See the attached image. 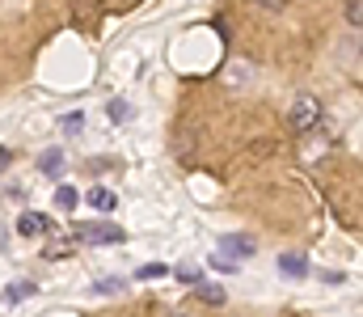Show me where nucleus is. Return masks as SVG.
Segmentation results:
<instances>
[{
	"label": "nucleus",
	"mask_w": 363,
	"mask_h": 317,
	"mask_svg": "<svg viewBox=\"0 0 363 317\" xmlns=\"http://www.w3.org/2000/svg\"><path fill=\"white\" fill-rule=\"evenodd\" d=\"M220 254L237 262V258H250V254H258V241H254V237H241V233H233V237H224V241H220Z\"/></svg>",
	"instance_id": "7ed1b4c3"
},
{
	"label": "nucleus",
	"mask_w": 363,
	"mask_h": 317,
	"mask_svg": "<svg viewBox=\"0 0 363 317\" xmlns=\"http://www.w3.org/2000/svg\"><path fill=\"white\" fill-rule=\"evenodd\" d=\"M89 208L114 211V208H118V195H114V191H106V187H93V191H89Z\"/></svg>",
	"instance_id": "1a4fd4ad"
},
{
	"label": "nucleus",
	"mask_w": 363,
	"mask_h": 317,
	"mask_svg": "<svg viewBox=\"0 0 363 317\" xmlns=\"http://www.w3.org/2000/svg\"><path fill=\"white\" fill-rule=\"evenodd\" d=\"M161 275H169V267H165V262H152V267H140V279H161Z\"/></svg>",
	"instance_id": "2eb2a0df"
},
{
	"label": "nucleus",
	"mask_w": 363,
	"mask_h": 317,
	"mask_svg": "<svg viewBox=\"0 0 363 317\" xmlns=\"http://www.w3.org/2000/svg\"><path fill=\"white\" fill-rule=\"evenodd\" d=\"M77 204H81V191L77 187H55V208L60 211H72Z\"/></svg>",
	"instance_id": "9b49d317"
},
{
	"label": "nucleus",
	"mask_w": 363,
	"mask_h": 317,
	"mask_svg": "<svg viewBox=\"0 0 363 317\" xmlns=\"http://www.w3.org/2000/svg\"><path fill=\"white\" fill-rule=\"evenodd\" d=\"M321 123H325V110H321V102H317V94H296V102H291V110H287L291 135H313Z\"/></svg>",
	"instance_id": "f257e3e1"
},
{
	"label": "nucleus",
	"mask_w": 363,
	"mask_h": 317,
	"mask_svg": "<svg viewBox=\"0 0 363 317\" xmlns=\"http://www.w3.org/2000/svg\"><path fill=\"white\" fill-rule=\"evenodd\" d=\"M211 267H216V271H224V275H233V271H237V262H233V258H224V254H216V258H211Z\"/></svg>",
	"instance_id": "dca6fc26"
},
{
	"label": "nucleus",
	"mask_w": 363,
	"mask_h": 317,
	"mask_svg": "<svg viewBox=\"0 0 363 317\" xmlns=\"http://www.w3.org/2000/svg\"><path fill=\"white\" fill-rule=\"evenodd\" d=\"M81 123H85L81 114H68V118H64V131H68V135H77V131H81Z\"/></svg>",
	"instance_id": "aec40b11"
},
{
	"label": "nucleus",
	"mask_w": 363,
	"mask_h": 317,
	"mask_svg": "<svg viewBox=\"0 0 363 317\" xmlns=\"http://www.w3.org/2000/svg\"><path fill=\"white\" fill-rule=\"evenodd\" d=\"M38 292V284L34 279H13L9 288H4V305H21L26 296H34Z\"/></svg>",
	"instance_id": "0eeeda50"
},
{
	"label": "nucleus",
	"mask_w": 363,
	"mask_h": 317,
	"mask_svg": "<svg viewBox=\"0 0 363 317\" xmlns=\"http://www.w3.org/2000/svg\"><path fill=\"white\" fill-rule=\"evenodd\" d=\"M17 233H21V237H43V233H51V216H43V211H21V216H17Z\"/></svg>",
	"instance_id": "20e7f679"
},
{
	"label": "nucleus",
	"mask_w": 363,
	"mask_h": 317,
	"mask_svg": "<svg viewBox=\"0 0 363 317\" xmlns=\"http://www.w3.org/2000/svg\"><path fill=\"white\" fill-rule=\"evenodd\" d=\"M72 250H77V237L68 233V237H60V241H51V245H47V258L55 262V258H68Z\"/></svg>",
	"instance_id": "f8f14e48"
},
{
	"label": "nucleus",
	"mask_w": 363,
	"mask_h": 317,
	"mask_svg": "<svg viewBox=\"0 0 363 317\" xmlns=\"http://www.w3.org/2000/svg\"><path fill=\"white\" fill-rule=\"evenodd\" d=\"M9 165H13V152H9V148H0V174H4Z\"/></svg>",
	"instance_id": "412c9836"
},
{
	"label": "nucleus",
	"mask_w": 363,
	"mask_h": 317,
	"mask_svg": "<svg viewBox=\"0 0 363 317\" xmlns=\"http://www.w3.org/2000/svg\"><path fill=\"white\" fill-rule=\"evenodd\" d=\"M279 275H287V279H304V275H308L304 254H283V258H279Z\"/></svg>",
	"instance_id": "423d86ee"
},
{
	"label": "nucleus",
	"mask_w": 363,
	"mask_h": 317,
	"mask_svg": "<svg viewBox=\"0 0 363 317\" xmlns=\"http://www.w3.org/2000/svg\"><path fill=\"white\" fill-rule=\"evenodd\" d=\"M342 17H347V26H355V30H363V0H347Z\"/></svg>",
	"instance_id": "ddd939ff"
},
{
	"label": "nucleus",
	"mask_w": 363,
	"mask_h": 317,
	"mask_svg": "<svg viewBox=\"0 0 363 317\" xmlns=\"http://www.w3.org/2000/svg\"><path fill=\"white\" fill-rule=\"evenodd\" d=\"M178 279L182 284H203V275H199L194 267H178Z\"/></svg>",
	"instance_id": "f3484780"
},
{
	"label": "nucleus",
	"mask_w": 363,
	"mask_h": 317,
	"mask_svg": "<svg viewBox=\"0 0 363 317\" xmlns=\"http://www.w3.org/2000/svg\"><path fill=\"white\" fill-rule=\"evenodd\" d=\"M258 9H267V13H283L287 9V0H254Z\"/></svg>",
	"instance_id": "6ab92c4d"
},
{
	"label": "nucleus",
	"mask_w": 363,
	"mask_h": 317,
	"mask_svg": "<svg viewBox=\"0 0 363 317\" xmlns=\"http://www.w3.org/2000/svg\"><path fill=\"white\" fill-rule=\"evenodd\" d=\"M38 169H43L47 178H60V174H64V152H60V148H47V152L38 157Z\"/></svg>",
	"instance_id": "6e6552de"
},
{
	"label": "nucleus",
	"mask_w": 363,
	"mask_h": 317,
	"mask_svg": "<svg viewBox=\"0 0 363 317\" xmlns=\"http://www.w3.org/2000/svg\"><path fill=\"white\" fill-rule=\"evenodd\" d=\"M72 237L77 245H118L123 228L118 224H72Z\"/></svg>",
	"instance_id": "f03ea898"
},
{
	"label": "nucleus",
	"mask_w": 363,
	"mask_h": 317,
	"mask_svg": "<svg viewBox=\"0 0 363 317\" xmlns=\"http://www.w3.org/2000/svg\"><path fill=\"white\" fill-rule=\"evenodd\" d=\"M199 301H203V305H211V309H220V305L228 301V292H224V288H216V284H199Z\"/></svg>",
	"instance_id": "9d476101"
},
{
	"label": "nucleus",
	"mask_w": 363,
	"mask_h": 317,
	"mask_svg": "<svg viewBox=\"0 0 363 317\" xmlns=\"http://www.w3.org/2000/svg\"><path fill=\"white\" fill-rule=\"evenodd\" d=\"M106 13V0H72V21L77 26H97Z\"/></svg>",
	"instance_id": "39448f33"
},
{
	"label": "nucleus",
	"mask_w": 363,
	"mask_h": 317,
	"mask_svg": "<svg viewBox=\"0 0 363 317\" xmlns=\"http://www.w3.org/2000/svg\"><path fill=\"white\" fill-rule=\"evenodd\" d=\"M106 114H110V118H114V123H127V118H131V114H135V110H131V102H118V98H114V102L106 106Z\"/></svg>",
	"instance_id": "4468645a"
},
{
	"label": "nucleus",
	"mask_w": 363,
	"mask_h": 317,
	"mask_svg": "<svg viewBox=\"0 0 363 317\" xmlns=\"http://www.w3.org/2000/svg\"><path fill=\"white\" fill-rule=\"evenodd\" d=\"M123 288V279H97L93 284V292H118Z\"/></svg>",
	"instance_id": "a211bd4d"
}]
</instances>
